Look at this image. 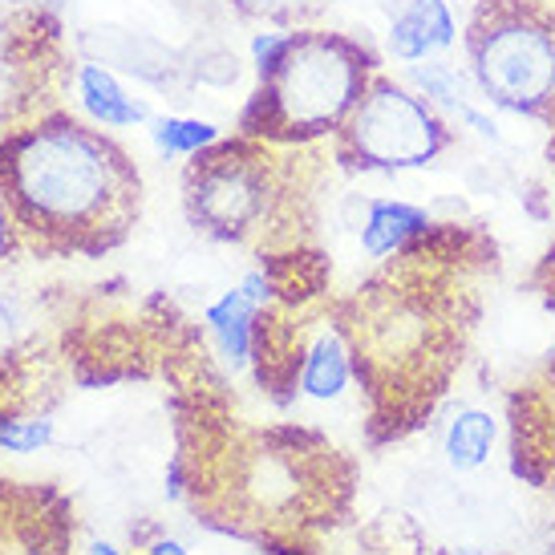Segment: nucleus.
Returning a JSON list of instances; mask_svg holds the SVG:
<instances>
[{
    "label": "nucleus",
    "mask_w": 555,
    "mask_h": 555,
    "mask_svg": "<svg viewBox=\"0 0 555 555\" xmlns=\"http://www.w3.org/2000/svg\"><path fill=\"white\" fill-rule=\"evenodd\" d=\"M470 78L494 106L555 122V0H487L466 29Z\"/></svg>",
    "instance_id": "nucleus-6"
},
{
    "label": "nucleus",
    "mask_w": 555,
    "mask_h": 555,
    "mask_svg": "<svg viewBox=\"0 0 555 555\" xmlns=\"http://www.w3.org/2000/svg\"><path fill=\"white\" fill-rule=\"evenodd\" d=\"M191 459V503L216 531L309 555L349 515L353 466L321 434L244 430Z\"/></svg>",
    "instance_id": "nucleus-2"
},
{
    "label": "nucleus",
    "mask_w": 555,
    "mask_h": 555,
    "mask_svg": "<svg viewBox=\"0 0 555 555\" xmlns=\"http://www.w3.org/2000/svg\"><path fill=\"white\" fill-rule=\"evenodd\" d=\"M93 555H118V552H114V547H106V543H102V547H93Z\"/></svg>",
    "instance_id": "nucleus-22"
},
{
    "label": "nucleus",
    "mask_w": 555,
    "mask_h": 555,
    "mask_svg": "<svg viewBox=\"0 0 555 555\" xmlns=\"http://www.w3.org/2000/svg\"><path fill=\"white\" fill-rule=\"evenodd\" d=\"M155 142L167 155H199L203 146L219 142V130L211 122H195V118H163L155 126Z\"/></svg>",
    "instance_id": "nucleus-14"
},
{
    "label": "nucleus",
    "mask_w": 555,
    "mask_h": 555,
    "mask_svg": "<svg viewBox=\"0 0 555 555\" xmlns=\"http://www.w3.org/2000/svg\"><path fill=\"white\" fill-rule=\"evenodd\" d=\"M235 13L256 16V21H276V25H296L309 21L324 9V0H228Z\"/></svg>",
    "instance_id": "nucleus-16"
},
{
    "label": "nucleus",
    "mask_w": 555,
    "mask_h": 555,
    "mask_svg": "<svg viewBox=\"0 0 555 555\" xmlns=\"http://www.w3.org/2000/svg\"><path fill=\"white\" fill-rule=\"evenodd\" d=\"M389 49H393V57H401V62H426L434 53L430 41H426V33L417 29L405 13H401L398 21H393V29H389Z\"/></svg>",
    "instance_id": "nucleus-19"
},
{
    "label": "nucleus",
    "mask_w": 555,
    "mask_h": 555,
    "mask_svg": "<svg viewBox=\"0 0 555 555\" xmlns=\"http://www.w3.org/2000/svg\"><path fill=\"white\" fill-rule=\"evenodd\" d=\"M349 555H442V547H434L414 527V519L386 515L357 535V547Z\"/></svg>",
    "instance_id": "nucleus-13"
},
{
    "label": "nucleus",
    "mask_w": 555,
    "mask_h": 555,
    "mask_svg": "<svg viewBox=\"0 0 555 555\" xmlns=\"http://www.w3.org/2000/svg\"><path fill=\"white\" fill-rule=\"evenodd\" d=\"M430 219L410 203H370V216L361 223V247L373 260H386L401 247H410L417 235H426Z\"/></svg>",
    "instance_id": "nucleus-8"
},
{
    "label": "nucleus",
    "mask_w": 555,
    "mask_h": 555,
    "mask_svg": "<svg viewBox=\"0 0 555 555\" xmlns=\"http://www.w3.org/2000/svg\"><path fill=\"white\" fill-rule=\"evenodd\" d=\"M284 158L268 142H211L183 170V207L191 228L223 244H276L293 228L296 195Z\"/></svg>",
    "instance_id": "nucleus-5"
},
{
    "label": "nucleus",
    "mask_w": 555,
    "mask_h": 555,
    "mask_svg": "<svg viewBox=\"0 0 555 555\" xmlns=\"http://www.w3.org/2000/svg\"><path fill=\"white\" fill-rule=\"evenodd\" d=\"M405 16L426 33L430 49L454 46V21H450V9L442 0H410V4H405Z\"/></svg>",
    "instance_id": "nucleus-17"
},
{
    "label": "nucleus",
    "mask_w": 555,
    "mask_h": 555,
    "mask_svg": "<svg viewBox=\"0 0 555 555\" xmlns=\"http://www.w3.org/2000/svg\"><path fill=\"white\" fill-rule=\"evenodd\" d=\"M450 146L438 109L389 78H373L353 114L333 134V158L353 175L426 167Z\"/></svg>",
    "instance_id": "nucleus-7"
},
{
    "label": "nucleus",
    "mask_w": 555,
    "mask_h": 555,
    "mask_svg": "<svg viewBox=\"0 0 555 555\" xmlns=\"http://www.w3.org/2000/svg\"><path fill=\"white\" fill-rule=\"evenodd\" d=\"M438 321V300L426 296L414 272L401 263L373 276L340 309L337 333L345 337L353 373L373 398V434H401L410 414L430 410L450 365V328Z\"/></svg>",
    "instance_id": "nucleus-3"
},
{
    "label": "nucleus",
    "mask_w": 555,
    "mask_h": 555,
    "mask_svg": "<svg viewBox=\"0 0 555 555\" xmlns=\"http://www.w3.org/2000/svg\"><path fill=\"white\" fill-rule=\"evenodd\" d=\"M260 309L263 305L247 293V288H235V293H228L219 305L207 309V324L216 328L223 353L232 357L235 365H244L247 357H251V328H256Z\"/></svg>",
    "instance_id": "nucleus-10"
},
{
    "label": "nucleus",
    "mask_w": 555,
    "mask_h": 555,
    "mask_svg": "<svg viewBox=\"0 0 555 555\" xmlns=\"http://www.w3.org/2000/svg\"><path fill=\"white\" fill-rule=\"evenodd\" d=\"M353 377V361L345 349V337L337 328H321L317 337L305 345V361H300V389L312 398H337L340 389Z\"/></svg>",
    "instance_id": "nucleus-9"
},
{
    "label": "nucleus",
    "mask_w": 555,
    "mask_h": 555,
    "mask_svg": "<svg viewBox=\"0 0 555 555\" xmlns=\"http://www.w3.org/2000/svg\"><path fill=\"white\" fill-rule=\"evenodd\" d=\"M78 90H81L86 109H90L102 126H134V122L146 118V109H142L139 102L118 86V81L109 78L102 65H81Z\"/></svg>",
    "instance_id": "nucleus-11"
},
{
    "label": "nucleus",
    "mask_w": 555,
    "mask_h": 555,
    "mask_svg": "<svg viewBox=\"0 0 555 555\" xmlns=\"http://www.w3.org/2000/svg\"><path fill=\"white\" fill-rule=\"evenodd\" d=\"M0 203L37 256H106L142 211V179L118 142L49 114L0 139Z\"/></svg>",
    "instance_id": "nucleus-1"
},
{
    "label": "nucleus",
    "mask_w": 555,
    "mask_h": 555,
    "mask_svg": "<svg viewBox=\"0 0 555 555\" xmlns=\"http://www.w3.org/2000/svg\"><path fill=\"white\" fill-rule=\"evenodd\" d=\"M151 555H186V552L175 540H163V543H155V547H151Z\"/></svg>",
    "instance_id": "nucleus-21"
},
{
    "label": "nucleus",
    "mask_w": 555,
    "mask_h": 555,
    "mask_svg": "<svg viewBox=\"0 0 555 555\" xmlns=\"http://www.w3.org/2000/svg\"><path fill=\"white\" fill-rule=\"evenodd\" d=\"M260 86L244 106V139L268 146L337 134L373 81V53L353 37L321 29L284 33L280 46L260 57Z\"/></svg>",
    "instance_id": "nucleus-4"
},
{
    "label": "nucleus",
    "mask_w": 555,
    "mask_h": 555,
    "mask_svg": "<svg viewBox=\"0 0 555 555\" xmlns=\"http://www.w3.org/2000/svg\"><path fill=\"white\" fill-rule=\"evenodd\" d=\"M547 155H552V163H555V139H552V146H547Z\"/></svg>",
    "instance_id": "nucleus-24"
},
{
    "label": "nucleus",
    "mask_w": 555,
    "mask_h": 555,
    "mask_svg": "<svg viewBox=\"0 0 555 555\" xmlns=\"http://www.w3.org/2000/svg\"><path fill=\"white\" fill-rule=\"evenodd\" d=\"M16 247H21L16 228H13V219H9V211H4V203H0V260H4V256H13Z\"/></svg>",
    "instance_id": "nucleus-20"
},
{
    "label": "nucleus",
    "mask_w": 555,
    "mask_h": 555,
    "mask_svg": "<svg viewBox=\"0 0 555 555\" xmlns=\"http://www.w3.org/2000/svg\"><path fill=\"white\" fill-rule=\"evenodd\" d=\"M414 81L422 86V93H426L430 102H438V106H447V109L470 106V102H466V78L459 69H450L447 62L414 65Z\"/></svg>",
    "instance_id": "nucleus-15"
},
{
    "label": "nucleus",
    "mask_w": 555,
    "mask_h": 555,
    "mask_svg": "<svg viewBox=\"0 0 555 555\" xmlns=\"http://www.w3.org/2000/svg\"><path fill=\"white\" fill-rule=\"evenodd\" d=\"M494 447V417L487 410L466 405L447 426V463L454 470H478Z\"/></svg>",
    "instance_id": "nucleus-12"
},
{
    "label": "nucleus",
    "mask_w": 555,
    "mask_h": 555,
    "mask_svg": "<svg viewBox=\"0 0 555 555\" xmlns=\"http://www.w3.org/2000/svg\"><path fill=\"white\" fill-rule=\"evenodd\" d=\"M49 438H53V426L46 417H0V450L9 454H29L46 447Z\"/></svg>",
    "instance_id": "nucleus-18"
},
{
    "label": "nucleus",
    "mask_w": 555,
    "mask_h": 555,
    "mask_svg": "<svg viewBox=\"0 0 555 555\" xmlns=\"http://www.w3.org/2000/svg\"><path fill=\"white\" fill-rule=\"evenodd\" d=\"M459 555H494V552H475V547H466V552H459Z\"/></svg>",
    "instance_id": "nucleus-23"
}]
</instances>
